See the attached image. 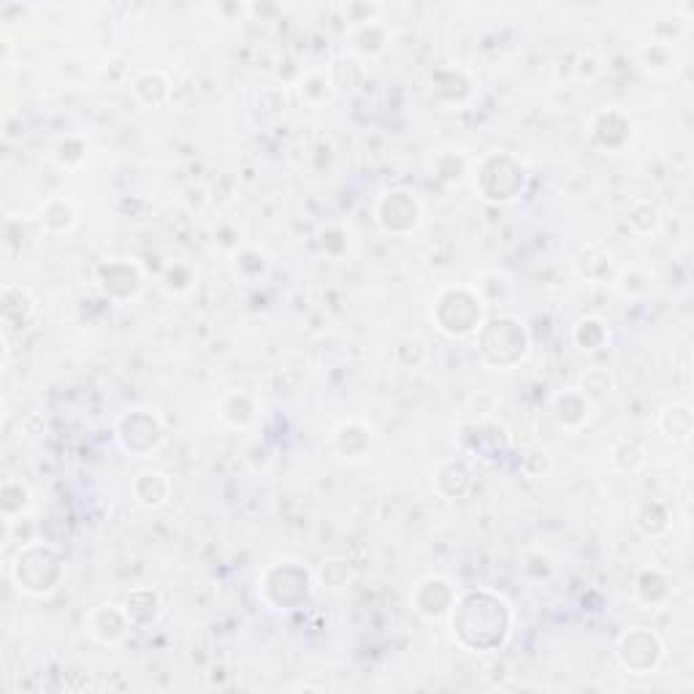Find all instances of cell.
<instances>
[{
	"label": "cell",
	"instance_id": "obj_16",
	"mask_svg": "<svg viewBox=\"0 0 694 694\" xmlns=\"http://www.w3.org/2000/svg\"><path fill=\"white\" fill-rule=\"evenodd\" d=\"M375 434L372 426L358 418H347V421L337 423L331 432V451L337 453L339 459L345 461H361L372 448Z\"/></svg>",
	"mask_w": 694,
	"mask_h": 694
},
{
	"label": "cell",
	"instance_id": "obj_9",
	"mask_svg": "<svg viewBox=\"0 0 694 694\" xmlns=\"http://www.w3.org/2000/svg\"><path fill=\"white\" fill-rule=\"evenodd\" d=\"M616 659L632 676H651L665 662V643L654 629L629 627L616 640Z\"/></svg>",
	"mask_w": 694,
	"mask_h": 694
},
{
	"label": "cell",
	"instance_id": "obj_6",
	"mask_svg": "<svg viewBox=\"0 0 694 694\" xmlns=\"http://www.w3.org/2000/svg\"><path fill=\"white\" fill-rule=\"evenodd\" d=\"M315 578L304 567V564L293 562V559H280L272 562L269 567H263V573L258 575V594L261 600L272 610H299L304 602L310 600Z\"/></svg>",
	"mask_w": 694,
	"mask_h": 694
},
{
	"label": "cell",
	"instance_id": "obj_24",
	"mask_svg": "<svg viewBox=\"0 0 694 694\" xmlns=\"http://www.w3.org/2000/svg\"><path fill=\"white\" fill-rule=\"evenodd\" d=\"M131 90L139 104L155 109V106H163L169 101L171 82L169 76L158 71V68H144L131 79Z\"/></svg>",
	"mask_w": 694,
	"mask_h": 694
},
{
	"label": "cell",
	"instance_id": "obj_28",
	"mask_svg": "<svg viewBox=\"0 0 694 694\" xmlns=\"http://www.w3.org/2000/svg\"><path fill=\"white\" fill-rule=\"evenodd\" d=\"M350 47L353 52L361 57H380L388 49V30L372 19V22H364V25H356L350 30Z\"/></svg>",
	"mask_w": 694,
	"mask_h": 694
},
{
	"label": "cell",
	"instance_id": "obj_5",
	"mask_svg": "<svg viewBox=\"0 0 694 694\" xmlns=\"http://www.w3.org/2000/svg\"><path fill=\"white\" fill-rule=\"evenodd\" d=\"M526 166L505 150H491L475 163V193L488 204H513L524 196Z\"/></svg>",
	"mask_w": 694,
	"mask_h": 694
},
{
	"label": "cell",
	"instance_id": "obj_41",
	"mask_svg": "<svg viewBox=\"0 0 694 694\" xmlns=\"http://www.w3.org/2000/svg\"><path fill=\"white\" fill-rule=\"evenodd\" d=\"M426 353L429 350H426V342L421 337H404L394 347V361L404 369H410V366H421L426 361Z\"/></svg>",
	"mask_w": 694,
	"mask_h": 694
},
{
	"label": "cell",
	"instance_id": "obj_29",
	"mask_svg": "<svg viewBox=\"0 0 694 694\" xmlns=\"http://www.w3.org/2000/svg\"><path fill=\"white\" fill-rule=\"evenodd\" d=\"M573 342L583 353H597L610 342L608 323L597 315H583L575 320L573 326Z\"/></svg>",
	"mask_w": 694,
	"mask_h": 694
},
{
	"label": "cell",
	"instance_id": "obj_33",
	"mask_svg": "<svg viewBox=\"0 0 694 694\" xmlns=\"http://www.w3.org/2000/svg\"><path fill=\"white\" fill-rule=\"evenodd\" d=\"M329 76L337 93H353L364 82V66L353 55H339L329 66Z\"/></svg>",
	"mask_w": 694,
	"mask_h": 694
},
{
	"label": "cell",
	"instance_id": "obj_11",
	"mask_svg": "<svg viewBox=\"0 0 694 694\" xmlns=\"http://www.w3.org/2000/svg\"><path fill=\"white\" fill-rule=\"evenodd\" d=\"M98 288L114 304L136 299L144 288V272L133 258H112L98 266Z\"/></svg>",
	"mask_w": 694,
	"mask_h": 694
},
{
	"label": "cell",
	"instance_id": "obj_26",
	"mask_svg": "<svg viewBox=\"0 0 694 694\" xmlns=\"http://www.w3.org/2000/svg\"><path fill=\"white\" fill-rule=\"evenodd\" d=\"M657 426H659V432L665 434L670 442H676V445H686V442L692 440V432H694L692 407H689V404H684V402L667 404L665 410L659 413Z\"/></svg>",
	"mask_w": 694,
	"mask_h": 694
},
{
	"label": "cell",
	"instance_id": "obj_22",
	"mask_svg": "<svg viewBox=\"0 0 694 694\" xmlns=\"http://www.w3.org/2000/svg\"><path fill=\"white\" fill-rule=\"evenodd\" d=\"M217 415L228 429H250L258 418V404L244 391H226L217 402Z\"/></svg>",
	"mask_w": 694,
	"mask_h": 694
},
{
	"label": "cell",
	"instance_id": "obj_45",
	"mask_svg": "<svg viewBox=\"0 0 694 694\" xmlns=\"http://www.w3.org/2000/svg\"><path fill=\"white\" fill-rule=\"evenodd\" d=\"M521 469H524V475H529V478H543V475L551 472V456H548L545 451L524 453Z\"/></svg>",
	"mask_w": 694,
	"mask_h": 694
},
{
	"label": "cell",
	"instance_id": "obj_1",
	"mask_svg": "<svg viewBox=\"0 0 694 694\" xmlns=\"http://www.w3.org/2000/svg\"><path fill=\"white\" fill-rule=\"evenodd\" d=\"M513 608L494 589H467L456 594L448 627L456 646L469 654H491L513 635Z\"/></svg>",
	"mask_w": 694,
	"mask_h": 694
},
{
	"label": "cell",
	"instance_id": "obj_25",
	"mask_svg": "<svg viewBox=\"0 0 694 694\" xmlns=\"http://www.w3.org/2000/svg\"><path fill=\"white\" fill-rule=\"evenodd\" d=\"M38 220L47 234H68L71 228L76 226L79 220V209L68 196H52L41 204V212H38Z\"/></svg>",
	"mask_w": 694,
	"mask_h": 694
},
{
	"label": "cell",
	"instance_id": "obj_44",
	"mask_svg": "<svg viewBox=\"0 0 694 694\" xmlns=\"http://www.w3.org/2000/svg\"><path fill=\"white\" fill-rule=\"evenodd\" d=\"M163 282H166L169 291L185 293L190 291V285L196 282V272L190 269L188 263H171L169 269H166V274H163Z\"/></svg>",
	"mask_w": 694,
	"mask_h": 694
},
{
	"label": "cell",
	"instance_id": "obj_3",
	"mask_svg": "<svg viewBox=\"0 0 694 694\" xmlns=\"http://www.w3.org/2000/svg\"><path fill=\"white\" fill-rule=\"evenodd\" d=\"M480 361L497 372H510L529 358L532 353V337L524 320L516 315H494L486 318L483 329L478 331Z\"/></svg>",
	"mask_w": 694,
	"mask_h": 694
},
{
	"label": "cell",
	"instance_id": "obj_21",
	"mask_svg": "<svg viewBox=\"0 0 694 694\" xmlns=\"http://www.w3.org/2000/svg\"><path fill=\"white\" fill-rule=\"evenodd\" d=\"M632 594L635 600L643 605V608H662L673 597V583L667 578L659 567H643L638 575H635V583H632Z\"/></svg>",
	"mask_w": 694,
	"mask_h": 694
},
{
	"label": "cell",
	"instance_id": "obj_2",
	"mask_svg": "<svg viewBox=\"0 0 694 694\" xmlns=\"http://www.w3.org/2000/svg\"><path fill=\"white\" fill-rule=\"evenodd\" d=\"M9 578L25 597H49L66 578V562L55 545L30 540L9 562Z\"/></svg>",
	"mask_w": 694,
	"mask_h": 694
},
{
	"label": "cell",
	"instance_id": "obj_35",
	"mask_svg": "<svg viewBox=\"0 0 694 694\" xmlns=\"http://www.w3.org/2000/svg\"><path fill=\"white\" fill-rule=\"evenodd\" d=\"M646 461V448L635 440H619L610 448V464H613V469L624 472V475L640 472V469L646 467Z\"/></svg>",
	"mask_w": 694,
	"mask_h": 694
},
{
	"label": "cell",
	"instance_id": "obj_37",
	"mask_svg": "<svg viewBox=\"0 0 694 694\" xmlns=\"http://www.w3.org/2000/svg\"><path fill=\"white\" fill-rule=\"evenodd\" d=\"M315 581L318 586L329 591H342L347 583L353 581V564L342 559V556H331L326 562L320 564L318 573H315Z\"/></svg>",
	"mask_w": 694,
	"mask_h": 694
},
{
	"label": "cell",
	"instance_id": "obj_8",
	"mask_svg": "<svg viewBox=\"0 0 694 694\" xmlns=\"http://www.w3.org/2000/svg\"><path fill=\"white\" fill-rule=\"evenodd\" d=\"M459 445L464 456L483 464H499L513 451V437L497 418H472L459 429Z\"/></svg>",
	"mask_w": 694,
	"mask_h": 694
},
{
	"label": "cell",
	"instance_id": "obj_17",
	"mask_svg": "<svg viewBox=\"0 0 694 694\" xmlns=\"http://www.w3.org/2000/svg\"><path fill=\"white\" fill-rule=\"evenodd\" d=\"M591 410H594V404L578 388H564L551 402V415L564 432H581L583 426L591 421Z\"/></svg>",
	"mask_w": 694,
	"mask_h": 694
},
{
	"label": "cell",
	"instance_id": "obj_36",
	"mask_svg": "<svg viewBox=\"0 0 694 694\" xmlns=\"http://www.w3.org/2000/svg\"><path fill=\"white\" fill-rule=\"evenodd\" d=\"M578 391H581L591 404L605 402L613 391H616V380L610 375L608 369L602 366H591L581 375V383H578Z\"/></svg>",
	"mask_w": 694,
	"mask_h": 694
},
{
	"label": "cell",
	"instance_id": "obj_40",
	"mask_svg": "<svg viewBox=\"0 0 694 694\" xmlns=\"http://www.w3.org/2000/svg\"><path fill=\"white\" fill-rule=\"evenodd\" d=\"M467 171L469 163L461 152H440L434 160V177L442 179V182H461Z\"/></svg>",
	"mask_w": 694,
	"mask_h": 694
},
{
	"label": "cell",
	"instance_id": "obj_23",
	"mask_svg": "<svg viewBox=\"0 0 694 694\" xmlns=\"http://www.w3.org/2000/svg\"><path fill=\"white\" fill-rule=\"evenodd\" d=\"M670 507L662 502V499H643L635 513H632V524L638 529L640 535L648 537V540H659L670 532Z\"/></svg>",
	"mask_w": 694,
	"mask_h": 694
},
{
	"label": "cell",
	"instance_id": "obj_43",
	"mask_svg": "<svg viewBox=\"0 0 694 694\" xmlns=\"http://www.w3.org/2000/svg\"><path fill=\"white\" fill-rule=\"evenodd\" d=\"M616 288H619L624 296H643V293L651 291V277H648L643 269H624L616 280Z\"/></svg>",
	"mask_w": 694,
	"mask_h": 694
},
{
	"label": "cell",
	"instance_id": "obj_30",
	"mask_svg": "<svg viewBox=\"0 0 694 694\" xmlns=\"http://www.w3.org/2000/svg\"><path fill=\"white\" fill-rule=\"evenodd\" d=\"M30 505H33V494H30V488L25 486L22 480H3V488H0V510H3L6 524H14V518L25 516L30 510Z\"/></svg>",
	"mask_w": 694,
	"mask_h": 694
},
{
	"label": "cell",
	"instance_id": "obj_14",
	"mask_svg": "<svg viewBox=\"0 0 694 694\" xmlns=\"http://www.w3.org/2000/svg\"><path fill=\"white\" fill-rule=\"evenodd\" d=\"M434 494L445 502H459L472 491V467L464 456H448L434 464Z\"/></svg>",
	"mask_w": 694,
	"mask_h": 694
},
{
	"label": "cell",
	"instance_id": "obj_4",
	"mask_svg": "<svg viewBox=\"0 0 694 694\" xmlns=\"http://www.w3.org/2000/svg\"><path fill=\"white\" fill-rule=\"evenodd\" d=\"M486 304L472 285H448L442 288L432 301L434 329L448 339L478 337V331L486 323Z\"/></svg>",
	"mask_w": 694,
	"mask_h": 694
},
{
	"label": "cell",
	"instance_id": "obj_39",
	"mask_svg": "<svg viewBox=\"0 0 694 694\" xmlns=\"http://www.w3.org/2000/svg\"><path fill=\"white\" fill-rule=\"evenodd\" d=\"M521 570L526 573V578L532 581H548L554 575V559L545 554L543 548H526L521 554Z\"/></svg>",
	"mask_w": 694,
	"mask_h": 694
},
{
	"label": "cell",
	"instance_id": "obj_34",
	"mask_svg": "<svg viewBox=\"0 0 694 694\" xmlns=\"http://www.w3.org/2000/svg\"><path fill=\"white\" fill-rule=\"evenodd\" d=\"M472 288L478 291V296L483 299L486 307H494V304H499V301H505L507 296H510L513 282H510V277H507L505 272L488 269V272H480L478 277H475V285H472Z\"/></svg>",
	"mask_w": 694,
	"mask_h": 694
},
{
	"label": "cell",
	"instance_id": "obj_7",
	"mask_svg": "<svg viewBox=\"0 0 694 694\" xmlns=\"http://www.w3.org/2000/svg\"><path fill=\"white\" fill-rule=\"evenodd\" d=\"M114 440L125 453L136 459H147L166 440V426L150 407H131L114 423Z\"/></svg>",
	"mask_w": 694,
	"mask_h": 694
},
{
	"label": "cell",
	"instance_id": "obj_31",
	"mask_svg": "<svg viewBox=\"0 0 694 694\" xmlns=\"http://www.w3.org/2000/svg\"><path fill=\"white\" fill-rule=\"evenodd\" d=\"M299 95L301 101H307L312 106L329 104L331 98L337 95L334 85H331L329 68H315V71H307V74L299 79Z\"/></svg>",
	"mask_w": 694,
	"mask_h": 694
},
{
	"label": "cell",
	"instance_id": "obj_20",
	"mask_svg": "<svg viewBox=\"0 0 694 694\" xmlns=\"http://www.w3.org/2000/svg\"><path fill=\"white\" fill-rule=\"evenodd\" d=\"M133 502L147 510H158V507L169 505L171 499V478L160 469H144L131 483Z\"/></svg>",
	"mask_w": 694,
	"mask_h": 694
},
{
	"label": "cell",
	"instance_id": "obj_12",
	"mask_svg": "<svg viewBox=\"0 0 694 694\" xmlns=\"http://www.w3.org/2000/svg\"><path fill=\"white\" fill-rule=\"evenodd\" d=\"M456 586L445 575H426L413 586L410 602L413 610L426 621H448L456 602Z\"/></svg>",
	"mask_w": 694,
	"mask_h": 694
},
{
	"label": "cell",
	"instance_id": "obj_10",
	"mask_svg": "<svg viewBox=\"0 0 694 694\" xmlns=\"http://www.w3.org/2000/svg\"><path fill=\"white\" fill-rule=\"evenodd\" d=\"M423 204L410 188H391L377 198L375 223L388 236H410L421 226Z\"/></svg>",
	"mask_w": 694,
	"mask_h": 694
},
{
	"label": "cell",
	"instance_id": "obj_19",
	"mask_svg": "<svg viewBox=\"0 0 694 694\" xmlns=\"http://www.w3.org/2000/svg\"><path fill=\"white\" fill-rule=\"evenodd\" d=\"M0 315H3V323L6 329H28V323L36 315V299L28 288L22 285H3V293H0Z\"/></svg>",
	"mask_w": 694,
	"mask_h": 694
},
{
	"label": "cell",
	"instance_id": "obj_38",
	"mask_svg": "<svg viewBox=\"0 0 694 694\" xmlns=\"http://www.w3.org/2000/svg\"><path fill=\"white\" fill-rule=\"evenodd\" d=\"M627 223L629 228L640 236L654 234L659 228V209L648 201V198H638L632 201L627 209Z\"/></svg>",
	"mask_w": 694,
	"mask_h": 694
},
{
	"label": "cell",
	"instance_id": "obj_15",
	"mask_svg": "<svg viewBox=\"0 0 694 694\" xmlns=\"http://www.w3.org/2000/svg\"><path fill=\"white\" fill-rule=\"evenodd\" d=\"M629 136H632V120H629L621 109H602V112H597L591 117L589 139L594 141L600 150H624Z\"/></svg>",
	"mask_w": 694,
	"mask_h": 694
},
{
	"label": "cell",
	"instance_id": "obj_42",
	"mask_svg": "<svg viewBox=\"0 0 694 694\" xmlns=\"http://www.w3.org/2000/svg\"><path fill=\"white\" fill-rule=\"evenodd\" d=\"M55 158L60 166L76 169V166H82V163H85L87 144L82 139H76V136H68V139H63L60 144H57Z\"/></svg>",
	"mask_w": 694,
	"mask_h": 694
},
{
	"label": "cell",
	"instance_id": "obj_13",
	"mask_svg": "<svg viewBox=\"0 0 694 694\" xmlns=\"http://www.w3.org/2000/svg\"><path fill=\"white\" fill-rule=\"evenodd\" d=\"M85 629L95 643H101V646H117V643L125 640V635H128L133 627L122 605L104 602V605H95V608L87 613Z\"/></svg>",
	"mask_w": 694,
	"mask_h": 694
},
{
	"label": "cell",
	"instance_id": "obj_18",
	"mask_svg": "<svg viewBox=\"0 0 694 694\" xmlns=\"http://www.w3.org/2000/svg\"><path fill=\"white\" fill-rule=\"evenodd\" d=\"M122 608L128 613V621H131L133 629H147L152 624H158V619L163 616V597L152 586H136V589L125 594Z\"/></svg>",
	"mask_w": 694,
	"mask_h": 694
},
{
	"label": "cell",
	"instance_id": "obj_32",
	"mask_svg": "<svg viewBox=\"0 0 694 694\" xmlns=\"http://www.w3.org/2000/svg\"><path fill=\"white\" fill-rule=\"evenodd\" d=\"M638 60L643 71L651 76H665L676 71V52L665 41H651L646 47H640Z\"/></svg>",
	"mask_w": 694,
	"mask_h": 694
},
{
	"label": "cell",
	"instance_id": "obj_27",
	"mask_svg": "<svg viewBox=\"0 0 694 694\" xmlns=\"http://www.w3.org/2000/svg\"><path fill=\"white\" fill-rule=\"evenodd\" d=\"M575 272L589 282H605L613 272V255L602 250L600 244H589L575 255Z\"/></svg>",
	"mask_w": 694,
	"mask_h": 694
}]
</instances>
